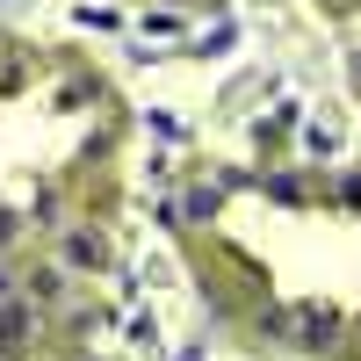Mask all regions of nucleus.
<instances>
[{
	"instance_id": "f257e3e1",
	"label": "nucleus",
	"mask_w": 361,
	"mask_h": 361,
	"mask_svg": "<svg viewBox=\"0 0 361 361\" xmlns=\"http://www.w3.org/2000/svg\"><path fill=\"white\" fill-rule=\"evenodd\" d=\"M102 260H109V253H102L94 231H73V238H66V275H87V267H102Z\"/></svg>"
},
{
	"instance_id": "f03ea898",
	"label": "nucleus",
	"mask_w": 361,
	"mask_h": 361,
	"mask_svg": "<svg viewBox=\"0 0 361 361\" xmlns=\"http://www.w3.org/2000/svg\"><path fill=\"white\" fill-rule=\"evenodd\" d=\"M29 304H66V267H37L29 275Z\"/></svg>"
},
{
	"instance_id": "7ed1b4c3",
	"label": "nucleus",
	"mask_w": 361,
	"mask_h": 361,
	"mask_svg": "<svg viewBox=\"0 0 361 361\" xmlns=\"http://www.w3.org/2000/svg\"><path fill=\"white\" fill-rule=\"evenodd\" d=\"M296 333H304V340H296V347H325V340H333V311H304V318H296Z\"/></svg>"
},
{
	"instance_id": "20e7f679",
	"label": "nucleus",
	"mask_w": 361,
	"mask_h": 361,
	"mask_svg": "<svg viewBox=\"0 0 361 361\" xmlns=\"http://www.w3.org/2000/svg\"><path fill=\"white\" fill-rule=\"evenodd\" d=\"M0 333H8V340H22V333H29V304H15V296H0Z\"/></svg>"
},
{
	"instance_id": "39448f33",
	"label": "nucleus",
	"mask_w": 361,
	"mask_h": 361,
	"mask_svg": "<svg viewBox=\"0 0 361 361\" xmlns=\"http://www.w3.org/2000/svg\"><path fill=\"white\" fill-rule=\"evenodd\" d=\"M8 289H15V282H8V267H0V296H8Z\"/></svg>"
}]
</instances>
